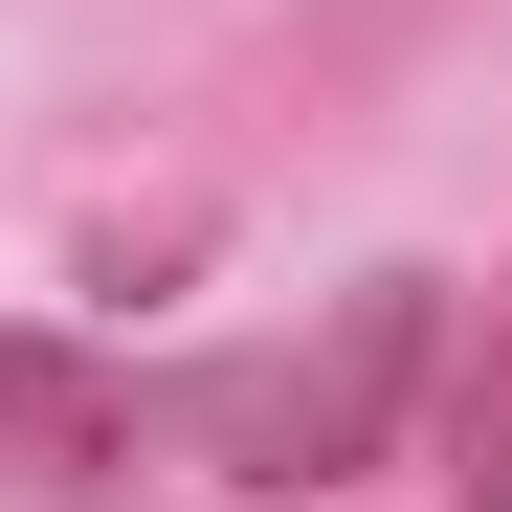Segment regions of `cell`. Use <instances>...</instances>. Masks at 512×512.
I'll return each instance as SVG.
<instances>
[{"instance_id":"7a4b0ae2","label":"cell","mask_w":512,"mask_h":512,"mask_svg":"<svg viewBox=\"0 0 512 512\" xmlns=\"http://www.w3.org/2000/svg\"><path fill=\"white\" fill-rule=\"evenodd\" d=\"M134 446H156V401L90 334H0V512H90V490H134Z\"/></svg>"},{"instance_id":"3957f363","label":"cell","mask_w":512,"mask_h":512,"mask_svg":"<svg viewBox=\"0 0 512 512\" xmlns=\"http://www.w3.org/2000/svg\"><path fill=\"white\" fill-rule=\"evenodd\" d=\"M446 490H468V512H512V290H490V334L446 357Z\"/></svg>"},{"instance_id":"6da1fadb","label":"cell","mask_w":512,"mask_h":512,"mask_svg":"<svg viewBox=\"0 0 512 512\" xmlns=\"http://www.w3.org/2000/svg\"><path fill=\"white\" fill-rule=\"evenodd\" d=\"M423 379H446V290L379 268V290H334L312 334H245V357L134 379V401H156V446H201L223 490H357V468H401Z\"/></svg>"}]
</instances>
